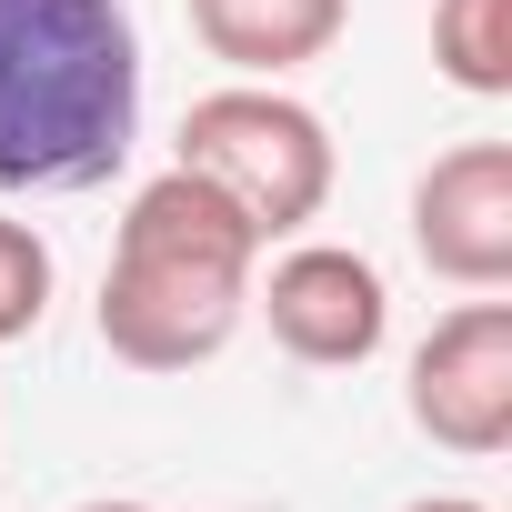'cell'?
<instances>
[{"label": "cell", "instance_id": "cell-1", "mask_svg": "<svg viewBox=\"0 0 512 512\" xmlns=\"http://www.w3.org/2000/svg\"><path fill=\"white\" fill-rule=\"evenodd\" d=\"M141 141L131 0H0V191H101Z\"/></svg>", "mask_w": 512, "mask_h": 512}, {"label": "cell", "instance_id": "cell-2", "mask_svg": "<svg viewBox=\"0 0 512 512\" xmlns=\"http://www.w3.org/2000/svg\"><path fill=\"white\" fill-rule=\"evenodd\" d=\"M251 272H262V231H251L201 171H151L111 231V272H101V352L131 372H201L231 352L251 312Z\"/></svg>", "mask_w": 512, "mask_h": 512}, {"label": "cell", "instance_id": "cell-3", "mask_svg": "<svg viewBox=\"0 0 512 512\" xmlns=\"http://www.w3.org/2000/svg\"><path fill=\"white\" fill-rule=\"evenodd\" d=\"M171 161L201 171L251 231H262V251L292 241V231H312L322 201H332V181H342L332 121L312 101H292L282 81H221V91H201L181 111V151Z\"/></svg>", "mask_w": 512, "mask_h": 512}, {"label": "cell", "instance_id": "cell-4", "mask_svg": "<svg viewBox=\"0 0 512 512\" xmlns=\"http://www.w3.org/2000/svg\"><path fill=\"white\" fill-rule=\"evenodd\" d=\"M251 312L272 322V342L302 362V372H362L382 342H392V282L372 251L352 241H302L272 272H251Z\"/></svg>", "mask_w": 512, "mask_h": 512}, {"label": "cell", "instance_id": "cell-5", "mask_svg": "<svg viewBox=\"0 0 512 512\" xmlns=\"http://www.w3.org/2000/svg\"><path fill=\"white\" fill-rule=\"evenodd\" d=\"M402 412L422 442L462 452V462H492L512 442V302L472 292L452 302L422 342H412V372H402Z\"/></svg>", "mask_w": 512, "mask_h": 512}, {"label": "cell", "instance_id": "cell-6", "mask_svg": "<svg viewBox=\"0 0 512 512\" xmlns=\"http://www.w3.org/2000/svg\"><path fill=\"white\" fill-rule=\"evenodd\" d=\"M412 251L452 292L512 282V141H452L412 181Z\"/></svg>", "mask_w": 512, "mask_h": 512}, {"label": "cell", "instance_id": "cell-7", "mask_svg": "<svg viewBox=\"0 0 512 512\" xmlns=\"http://www.w3.org/2000/svg\"><path fill=\"white\" fill-rule=\"evenodd\" d=\"M352 31V0H191V41L241 81H292Z\"/></svg>", "mask_w": 512, "mask_h": 512}, {"label": "cell", "instance_id": "cell-8", "mask_svg": "<svg viewBox=\"0 0 512 512\" xmlns=\"http://www.w3.org/2000/svg\"><path fill=\"white\" fill-rule=\"evenodd\" d=\"M432 71L472 101L512 91V0H432Z\"/></svg>", "mask_w": 512, "mask_h": 512}, {"label": "cell", "instance_id": "cell-9", "mask_svg": "<svg viewBox=\"0 0 512 512\" xmlns=\"http://www.w3.org/2000/svg\"><path fill=\"white\" fill-rule=\"evenodd\" d=\"M51 282H61L51 241H41L31 221H11V211H0V352H11V342H31V332L51 322Z\"/></svg>", "mask_w": 512, "mask_h": 512}, {"label": "cell", "instance_id": "cell-10", "mask_svg": "<svg viewBox=\"0 0 512 512\" xmlns=\"http://www.w3.org/2000/svg\"><path fill=\"white\" fill-rule=\"evenodd\" d=\"M402 512H492V502H472V492H422V502H402Z\"/></svg>", "mask_w": 512, "mask_h": 512}, {"label": "cell", "instance_id": "cell-11", "mask_svg": "<svg viewBox=\"0 0 512 512\" xmlns=\"http://www.w3.org/2000/svg\"><path fill=\"white\" fill-rule=\"evenodd\" d=\"M71 512H151V502H71Z\"/></svg>", "mask_w": 512, "mask_h": 512}]
</instances>
